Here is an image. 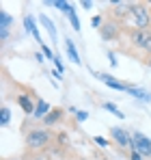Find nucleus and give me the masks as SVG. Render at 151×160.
<instances>
[{
    "instance_id": "nucleus-5",
    "label": "nucleus",
    "mask_w": 151,
    "mask_h": 160,
    "mask_svg": "<svg viewBox=\"0 0 151 160\" xmlns=\"http://www.w3.org/2000/svg\"><path fill=\"white\" fill-rule=\"evenodd\" d=\"M110 132H112V138H114L121 147H125V149H134V141L127 136V132L123 130V128H112Z\"/></svg>"
},
{
    "instance_id": "nucleus-14",
    "label": "nucleus",
    "mask_w": 151,
    "mask_h": 160,
    "mask_svg": "<svg viewBox=\"0 0 151 160\" xmlns=\"http://www.w3.org/2000/svg\"><path fill=\"white\" fill-rule=\"evenodd\" d=\"M9 24H11V15L7 11H0V30H7Z\"/></svg>"
},
{
    "instance_id": "nucleus-12",
    "label": "nucleus",
    "mask_w": 151,
    "mask_h": 160,
    "mask_svg": "<svg viewBox=\"0 0 151 160\" xmlns=\"http://www.w3.org/2000/svg\"><path fill=\"white\" fill-rule=\"evenodd\" d=\"M17 102H20V106L24 108L26 112H30V115H35V108H32V102L28 100V95H20V98H17Z\"/></svg>"
},
{
    "instance_id": "nucleus-9",
    "label": "nucleus",
    "mask_w": 151,
    "mask_h": 160,
    "mask_svg": "<svg viewBox=\"0 0 151 160\" xmlns=\"http://www.w3.org/2000/svg\"><path fill=\"white\" fill-rule=\"evenodd\" d=\"M24 26H26V30H28V32H32V35H35V39L41 43V39H39V30H37V26H35V20H32L30 15H26V18H24Z\"/></svg>"
},
{
    "instance_id": "nucleus-1",
    "label": "nucleus",
    "mask_w": 151,
    "mask_h": 160,
    "mask_svg": "<svg viewBox=\"0 0 151 160\" xmlns=\"http://www.w3.org/2000/svg\"><path fill=\"white\" fill-rule=\"evenodd\" d=\"M127 18L136 26V30H145V28L151 26V15L145 4H129L127 7Z\"/></svg>"
},
{
    "instance_id": "nucleus-3",
    "label": "nucleus",
    "mask_w": 151,
    "mask_h": 160,
    "mask_svg": "<svg viewBox=\"0 0 151 160\" xmlns=\"http://www.w3.org/2000/svg\"><path fill=\"white\" fill-rule=\"evenodd\" d=\"M132 141H134V152H138L140 156H151V141L143 132H134Z\"/></svg>"
},
{
    "instance_id": "nucleus-15",
    "label": "nucleus",
    "mask_w": 151,
    "mask_h": 160,
    "mask_svg": "<svg viewBox=\"0 0 151 160\" xmlns=\"http://www.w3.org/2000/svg\"><path fill=\"white\" fill-rule=\"evenodd\" d=\"M39 20L43 22V26H46L48 30H50V35H52V37H56V28H54V24H52V20H50V18H46V15H41Z\"/></svg>"
},
{
    "instance_id": "nucleus-23",
    "label": "nucleus",
    "mask_w": 151,
    "mask_h": 160,
    "mask_svg": "<svg viewBox=\"0 0 151 160\" xmlns=\"http://www.w3.org/2000/svg\"><path fill=\"white\" fill-rule=\"evenodd\" d=\"M91 4H93L91 0H82V7H84V9H91Z\"/></svg>"
},
{
    "instance_id": "nucleus-10",
    "label": "nucleus",
    "mask_w": 151,
    "mask_h": 160,
    "mask_svg": "<svg viewBox=\"0 0 151 160\" xmlns=\"http://www.w3.org/2000/svg\"><path fill=\"white\" fill-rule=\"evenodd\" d=\"M65 43H67V46H65V48H67V54H69V58H71V61H74L76 65H80V63H82V61H80V56H78V52H76V46H74V41H71V39H67V41H65Z\"/></svg>"
},
{
    "instance_id": "nucleus-4",
    "label": "nucleus",
    "mask_w": 151,
    "mask_h": 160,
    "mask_svg": "<svg viewBox=\"0 0 151 160\" xmlns=\"http://www.w3.org/2000/svg\"><path fill=\"white\" fill-rule=\"evenodd\" d=\"M48 141H50V132H46V130H35V132H30L26 136L28 147H43Z\"/></svg>"
},
{
    "instance_id": "nucleus-20",
    "label": "nucleus",
    "mask_w": 151,
    "mask_h": 160,
    "mask_svg": "<svg viewBox=\"0 0 151 160\" xmlns=\"http://www.w3.org/2000/svg\"><path fill=\"white\" fill-rule=\"evenodd\" d=\"M41 50H43V54H46V56H48L50 61H54V58H56V56L52 54V50H50V48H48V46H41Z\"/></svg>"
},
{
    "instance_id": "nucleus-21",
    "label": "nucleus",
    "mask_w": 151,
    "mask_h": 160,
    "mask_svg": "<svg viewBox=\"0 0 151 160\" xmlns=\"http://www.w3.org/2000/svg\"><path fill=\"white\" fill-rule=\"evenodd\" d=\"M78 112V121H86L89 119V112H84V110H76Z\"/></svg>"
},
{
    "instance_id": "nucleus-13",
    "label": "nucleus",
    "mask_w": 151,
    "mask_h": 160,
    "mask_svg": "<svg viewBox=\"0 0 151 160\" xmlns=\"http://www.w3.org/2000/svg\"><path fill=\"white\" fill-rule=\"evenodd\" d=\"M129 93L134 95V98H138V100H145V102H151V93H147V91H143V89H129Z\"/></svg>"
},
{
    "instance_id": "nucleus-2",
    "label": "nucleus",
    "mask_w": 151,
    "mask_h": 160,
    "mask_svg": "<svg viewBox=\"0 0 151 160\" xmlns=\"http://www.w3.org/2000/svg\"><path fill=\"white\" fill-rule=\"evenodd\" d=\"M132 43L140 50H149L151 52V30L145 28V30H134L132 32Z\"/></svg>"
},
{
    "instance_id": "nucleus-19",
    "label": "nucleus",
    "mask_w": 151,
    "mask_h": 160,
    "mask_svg": "<svg viewBox=\"0 0 151 160\" xmlns=\"http://www.w3.org/2000/svg\"><path fill=\"white\" fill-rule=\"evenodd\" d=\"M9 119H11L9 108H2V126H7V123H9Z\"/></svg>"
},
{
    "instance_id": "nucleus-22",
    "label": "nucleus",
    "mask_w": 151,
    "mask_h": 160,
    "mask_svg": "<svg viewBox=\"0 0 151 160\" xmlns=\"http://www.w3.org/2000/svg\"><path fill=\"white\" fill-rule=\"evenodd\" d=\"M95 143H97V145H101V147H106V145H108V141H106L104 136H95Z\"/></svg>"
},
{
    "instance_id": "nucleus-16",
    "label": "nucleus",
    "mask_w": 151,
    "mask_h": 160,
    "mask_svg": "<svg viewBox=\"0 0 151 160\" xmlns=\"http://www.w3.org/2000/svg\"><path fill=\"white\" fill-rule=\"evenodd\" d=\"M61 115H63V110H61V108H54V110H52V115L46 117V123H54V121H58V119H61Z\"/></svg>"
},
{
    "instance_id": "nucleus-25",
    "label": "nucleus",
    "mask_w": 151,
    "mask_h": 160,
    "mask_svg": "<svg viewBox=\"0 0 151 160\" xmlns=\"http://www.w3.org/2000/svg\"><path fill=\"white\" fill-rule=\"evenodd\" d=\"M132 160H140V154L138 152H132Z\"/></svg>"
},
{
    "instance_id": "nucleus-17",
    "label": "nucleus",
    "mask_w": 151,
    "mask_h": 160,
    "mask_svg": "<svg viewBox=\"0 0 151 160\" xmlns=\"http://www.w3.org/2000/svg\"><path fill=\"white\" fill-rule=\"evenodd\" d=\"M67 15H69V22H71L74 30H80V20H78V15H76V11H74V9H71V11H69Z\"/></svg>"
},
{
    "instance_id": "nucleus-6",
    "label": "nucleus",
    "mask_w": 151,
    "mask_h": 160,
    "mask_svg": "<svg viewBox=\"0 0 151 160\" xmlns=\"http://www.w3.org/2000/svg\"><path fill=\"white\" fill-rule=\"evenodd\" d=\"M100 80H101V82H106L110 89H117V91H127V93H129V89H132L129 84H123V82L114 80L112 76H108V74H100Z\"/></svg>"
},
{
    "instance_id": "nucleus-24",
    "label": "nucleus",
    "mask_w": 151,
    "mask_h": 160,
    "mask_svg": "<svg viewBox=\"0 0 151 160\" xmlns=\"http://www.w3.org/2000/svg\"><path fill=\"white\" fill-rule=\"evenodd\" d=\"M54 63H56V67H58V72H63V63H61L58 58H54Z\"/></svg>"
},
{
    "instance_id": "nucleus-18",
    "label": "nucleus",
    "mask_w": 151,
    "mask_h": 160,
    "mask_svg": "<svg viewBox=\"0 0 151 160\" xmlns=\"http://www.w3.org/2000/svg\"><path fill=\"white\" fill-rule=\"evenodd\" d=\"M104 108H106V110H110V112H112V115H117V117H119V119H123V112H121V110H119V108L114 106V104H110V102H106V104H104Z\"/></svg>"
},
{
    "instance_id": "nucleus-8",
    "label": "nucleus",
    "mask_w": 151,
    "mask_h": 160,
    "mask_svg": "<svg viewBox=\"0 0 151 160\" xmlns=\"http://www.w3.org/2000/svg\"><path fill=\"white\" fill-rule=\"evenodd\" d=\"M119 35V28L114 26V24H106V26L101 28V39H114Z\"/></svg>"
},
{
    "instance_id": "nucleus-7",
    "label": "nucleus",
    "mask_w": 151,
    "mask_h": 160,
    "mask_svg": "<svg viewBox=\"0 0 151 160\" xmlns=\"http://www.w3.org/2000/svg\"><path fill=\"white\" fill-rule=\"evenodd\" d=\"M48 112H50V104L43 102V100H39V102H37V108H35V117H37V119H46Z\"/></svg>"
},
{
    "instance_id": "nucleus-11",
    "label": "nucleus",
    "mask_w": 151,
    "mask_h": 160,
    "mask_svg": "<svg viewBox=\"0 0 151 160\" xmlns=\"http://www.w3.org/2000/svg\"><path fill=\"white\" fill-rule=\"evenodd\" d=\"M46 4H48V7H56V9H61V11H65V13H69V11L74 9V7H71L69 2H61V0H48Z\"/></svg>"
}]
</instances>
